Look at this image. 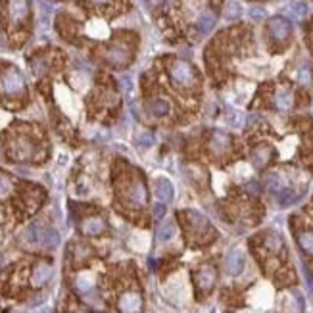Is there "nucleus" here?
<instances>
[{
    "instance_id": "obj_1",
    "label": "nucleus",
    "mask_w": 313,
    "mask_h": 313,
    "mask_svg": "<svg viewBox=\"0 0 313 313\" xmlns=\"http://www.w3.org/2000/svg\"><path fill=\"white\" fill-rule=\"evenodd\" d=\"M25 240L29 244H39L43 248H56L60 244V235H58L56 229L52 227H44L41 223H33L29 225L25 231Z\"/></svg>"
},
{
    "instance_id": "obj_2",
    "label": "nucleus",
    "mask_w": 313,
    "mask_h": 313,
    "mask_svg": "<svg viewBox=\"0 0 313 313\" xmlns=\"http://www.w3.org/2000/svg\"><path fill=\"white\" fill-rule=\"evenodd\" d=\"M8 152L14 161H33L37 157V144L29 137H17L10 143Z\"/></svg>"
},
{
    "instance_id": "obj_3",
    "label": "nucleus",
    "mask_w": 313,
    "mask_h": 313,
    "mask_svg": "<svg viewBox=\"0 0 313 313\" xmlns=\"http://www.w3.org/2000/svg\"><path fill=\"white\" fill-rule=\"evenodd\" d=\"M23 88H25L23 75L17 72L15 68H10L8 72H4L2 79H0V90L6 96H17L19 92H23Z\"/></svg>"
},
{
    "instance_id": "obj_4",
    "label": "nucleus",
    "mask_w": 313,
    "mask_h": 313,
    "mask_svg": "<svg viewBox=\"0 0 313 313\" xmlns=\"http://www.w3.org/2000/svg\"><path fill=\"white\" fill-rule=\"evenodd\" d=\"M169 75L173 79V83L181 86H190L196 81V73L192 70V66L188 62H185V60H179V62L171 64Z\"/></svg>"
},
{
    "instance_id": "obj_5",
    "label": "nucleus",
    "mask_w": 313,
    "mask_h": 313,
    "mask_svg": "<svg viewBox=\"0 0 313 313\" xmlns=\"http://www.w3.org/2000/svg\"><path fill=\"white\" fill-rule=\"evenodd\" d=\"M123 194H125V198L131 206H137V208H141L146 204V200H148V190H146V186L141 179H131L125 186V190H123Z\"/></svg>"
},
{
    "instance_id": "obj_6",
    "label": "nucleus",
    "mask_w": 313,
    "mask_h": 313,
    "mask_svg": "<svg viewBox=\"0 0 313 313\" xmlns=\"http://www.w3.org/2000/svg\"><path fill=\"white\" fill-rule=\"evenodd\" d=\"M117 310L119 313H141L143 312V296L137 290H127V292L119 294Z\"/></svg>"
},
{
    "instance_id": "obj_7",
    "label": "nucleus",
    "mask_w": 313,
    "mask_h": 313,
    "mask_svg": "<svg viewBox=\"0 0 313 313\" xmlns=\"http://www.w3.org/2000/svg\"><path fill=\"white\" fill-rule=\"evenodd\" d=\"M75 290L81 298L85 300L86 304H98V294H96V286H94V281L86 275H81L75 279Z\"/></svg>"
},
{
    "instance_id": "obj_8",
    "label": "nucleus",
    "mask_w": 313,
    "mask_h": 313,
    "mask_svg": "<svg viewBox=\"0 0 313 313\" xmlns=\"http://www.w3.org/2000/svg\"><path fill=\"white\" fill-rule=\"evenodd\" d=\"M196 288H198L202 294H208V292H212V288H214L215 281H217V273L212 265H204V267H200L196 271Z\"/></svg>"
},
{
    "instance_id": "obj_9",
    "label": "nucleus",
    "mask_w": 313,
    "mask_h": 313,
    "mask_svg": "<svg viewBox=\"0 0 313 313\" xmlns=\"http://www.w3.org/2000/svg\"><path fill=\"white\" fill-rule=\"evenodd\" d=\"M106 60L108 64H112L114 68H123L131 62V50L125 44H112L106 50Z\"/></svg>"
},
{
    "instance_id": "obj_10",
    "label": "nucleus",
    "mask_w": 313,
    "mask_h": 313,
    "mask_svg": "<svg viewBox=\"0 0 313 313\" xmlns=\"http://www.w3.org/2000/svg\"><path fill=\"white\" fill-rule=\"evenodd\" d=\"M229 150H231V137L223 131H214L210 137V152L215 157H221L225 156Z\"/></svg>"
},
{
    "instance_id": "obj_11",
    "label": "nucleus",
    "mask_w": 313,
    "mask_h": 313,
    "mask_svg": "<svg viewBox=\"0 0 313 313\" xmlns=\"http://www.w3.org/2000/svg\"><path fill=\"white\" fill-rule=\"evenodd\" d=\"M269 31H271V35H273V39H277V41H286V39L290 37V33H292V25H290V21H288L286 17L277 15V17H271L269 19Z\"/></svg>"
},
{
    "instance_id": "obj_12",
    "label": "nucleus",
    "mask_w": 313,
    "mask_h": 313,
    "mask_svg": "<svg viewBox=\"0 0 313 313\" xmlns=\"http://www.w3.org/2000/svg\"><path fill=\"white\" fill-rule=\"evenodd\" d=\"M185 217L188 221V227L194 235H204V233L210 231V221L204 214H200L196 210H186Z\"/></svg>"
},
{
    "instance_id": "obj_13",
    "label": "nucleus",
    "mask_w": 313,
    "mask_h": 313,
    "mask_svg": "<svg viewBox=\"0 0 313 313\" xmlns=\"http://www.w3.org/2000/svg\"><path fill=\"white\" fill-rule=\"evenodd\" d=\"M52 279V265L46 263V261H41L33 267V273H31V285L35 288H41L44 286L48 281Z\"/></svg>"
},
{
    "instance_id": "obj_14",
    "label": "nucleus",
    "mask_w": 313,
    "mask_h": 313,
    "mask_svg": "<svg viewBox=\"0 0 313 313\" xmlns=\"http://www.w3.org/2000/svg\"><path fill=\"white\" fill-rule=\"evenodd\" d=\"M104 231H106V221L100 215H90L81 223V233L86 236H100Z\"/></svg>"
},
{
    "instance_id": "obj_15",
    "label": "nucleus",
    "mask_w": 313,
    "mask_h": 313,
    "mask_svg": "<svg viewBox=\"0 0 313 313\" xmlns=\"http://www.w3.org/2000/svg\"><path fill=\"white\" fill-rule=\"evenodd\" d=\"M225 267H227L229 275H233V277H236V275H240L242 273V269H244V254H242L238 248L231 250V252L227 254Z\"/></svg>"
},
{
    "instance_id": "obj_16",
    "label": "nucleus",
    "mask_w": 313,
    "mask_h": 313,
    "mask_svg": "<svg viewBox=\"0 0 313 313\" xmlns=\"http://www.w3.org/2000/svg\"><path fill=\"white\" fill-rule=\"evenodd\" d=\"M154 194H156V198L161 204L171 202L173 196H175V190H173V185L169 183V179H163V177L156 179V183H154Z\"/></svg>"
},
{
    "instance_id": "obj_17",
    "label": "nucleus",
    "mask_w": 313,
    "mask_h": 313,
    "mask_svg": "<svg viewBox=\"0 0 313 313\" xmlns=\"http://www.w3.org/2000/svg\"><path fill=\"white\" fill-rule=\"evenodd\" d=\"M271 156H273V150H271L269 146L261 144V146H256V148L252 150L250 161H252V165H254L256 169H263L271 161Z\"/></svg>"
},
{
    "instance_id": "obj_18",
    "label": "nucleus",
    "mask_w": 313,
    "mask_h": 313,
    "mask_svg": "<svg viewBox=\"0 0 313 313\" xmlns=\"http://www.w3.org/2000/svg\"><path fill=\"white\" fill-rule=\"evenodd\" d=\"M8 14L14 21H23L29 14L27 0H10L8 4Z\"/></svg>"
},
{
    "instance_id": "obj_19",
    "label": "nucleus",
    "mask_w": 313,
    "mask_h": 313,
    "mask_svg": "<svg viewBox=\"0 0 313 313\" xmlns=\"http://www.w3.org/2000/svg\"><path fill=\"white\" fill-rule=\"evenodd\" d=\"M294 104V98H292V92L288 88H279L275 92V108L279 112H288Z\"/></svg>"
},
{
    "instance_id": "obj_20",
    "label": "nucleus",
    "mask_w": 313,
    "mask_h": 313,
    "mask_svg": "<svg viewBox=\"0 0 313 313\" xmlns=\"http://www.w3.org/2000/svg\"><path fill=\"white\" fill-rule=\"evenodd\" d=\"M215 27V14L212 10H206L202 12L200 17L196 19V29H198L202 35H208L212 29Z\"/></svg>"
},
{
    "instance_id": "obj_21",
    "label": "nucleus",
    "mask_w": 313,
    "mask_h": 313,
    "mask_svg": "<svg viewBox=\"0 0 313 313\" xmlns=\"http://www.w3.org/2000/svg\"><path fill=\"white\" fill-rule=\"evenodd\" d=\"M175 231H177V227H175V221L167 219V221H163V223L157 227L156 238L159 242H169L171 238L175 236Z\"/></svg>"
},
{
    "instance_id": "obj_22",
    "label": "nucleus",
    "mask_w": 313,
    "mask_h": 313,
    "mask_svg": "<svg viewBox=\"0 0 313 313\" xmlns=\"http://www.w3.org/2000/svg\"><path fill=\"white\" fill-rule=\"evenodd\" d=\"M148 110H150V114L156 115V117H163V115L169 114L171 104H169V102H167L165 98H154L152 102H150Z\"/></svg>"
},
{
    "instance_id": "obj_23",
    "label": "nucleus",
    "mask_w": 313,
    "mask_h": 313,
    "mask_svg": "<svg viewBox=\"0 0 313 313\" xmlns=\"http://www.w3.org/2000/svg\"><path fill=\"white\" fill-rule=\"evenodd\" d=\"M300 198H302V194H296V192L290 190V188H283V190L277 194V202H279V206H283V208H288V206L296 204Z\"/></svg>"
},
{
    "instance_id": "obj_24",
    "label": "nucleus",
    "mask_w": 313,
    "mask_h": 313,
    "mask_svg": "<svg viewBox=\"0 0 313 313\" xmlns=\"http://www.w3.org/2000/svg\"><path fill=\"white\" fill-rule=\"evenodd\" d=\"M263 244H265V248L269 250V252H273V254H277V252H281L283 250V238L277 235V233H267L265 235V240H263Z\"/></svg>"
},
{
    "instance_id": "obj_25",
    "label": "nucleus",
    "mask_w": 313,
    "mask_h": 313,
    "mask_svg": "<svg viewBox=\"0 0 313 313\" xmlns=\"http://www.w3.org/2000/svg\"><path fill=\"white\" fill-rule=\"evenodd\" d=\"M298 244L302 252H306L308 256H313V233L312 231H304L298 235Z\"/></svg>"
},
{
    "instance_id": "obj_26",
    "label": "nucleus",
    "mask_w": 313,
    "mask_h": 313,
    "mask_svg": "<svg viewBox=\"0 0 313 313\" xmlns=\"http://www.w3.org/2000/svg\"><path fill=\"white\" fill-rule=\"evenodd\" d=\"M72 256L77 263H81V261H85L86 257L90 256V248H88L86 244H73Z\"/></svg>"
},
{
    "instance_id": "obj_27",
    "label": "nucleus",
    "mask_w": 313,
    "mask_h": 313,
    "mask_svg": "<svg viewBox=\"0 0 313 313\" xmlns=\"http://www.w3.org/2000/svg\"><path fill=\"white\" fill-rule=\"evenodd\" d=\"M267 188H269L271 194H279L283 188H285V185H283V179H281V175H277V173H271L269 177H267Z\"/></svg>"
},
{
    "instance_id": "obj_28",
    "label": "nucleus",
    "mask_w": 313,
    "mask_h": 313,
    "mask_svg": "<svg viewBox=\"0 0 313 313\" xmlns=\"http://www.w3.org/2000/svg\"><path fill=\"white\" fill-rule=\"evenodd\" d=\"M240 15H242V6L238 2H229L227 6H225V19L235 21V19H238Z\"/></svg>"
},
{
    "instance_id": "obj_29",
    "label": "nucleus",
    "mask_w": 313,
    "mask_h": 313,
    "mask_svg": "<svg viewBox=\"0 0 313 313\" xmlns=\"http://www.w3.org/2000/svg\"><path fill=\"white\" fill-rule=\"evenodd\" d=\"M156 143V137H154V133H150V131H143L139 137H137V146L139 148H150V146H154Z\"/></svg>"
},
{
    "instance_id": "obj_30",
    "label": "nucleus",
    "mask_w": 313,
    "mask_h": 313,
    "mask_svg": "<svg viewBox=\"0 0 313 313\" xmlns=\"http://www.w3.org/2000/svg\"><path fill=\"white\" fill-rule=\"evenodd\" d=\"M308 12H310V6L302 0H296V2L290 4V14L294 17H304V15H308Z\"/></svg>"
},
{
    "instance_id": "obj_31",
    "label": "nucleus",
    "mask_w": 313,
    "mask_h": 313,
    "mask_svg": "<svg viewBox=\"0 0 313 313\" xmlns=\"http://www.w3.org/2000/svg\"><path fill=\"white\" fill-rule=\"evenodd\" d=\"M31 70H33V73H35L37 77H43L44 73L48 72V64H46L44 58H35V60L31 62Z\"/></svg>"
},
{
    "instance_id": "obj_32",
    "label": "nucleus",
    "mask_w": 313,
    "mask_h": 313,
    "mask_svg": "<svg viewBox=\"0 0 313 313\" xmlns=\"http://www.w3.org/2000/svg\"><path fill=\"white\" fill-rule=\"evenodd\" d=\"M12 192V179L4 173H0V198H6Z\"/></svg>"
},
{
    "instance_id": "obj_33",
    "label": "nucleus",
    "mask_w": 313,
    "mask_h": 313,
    "mask_svg": "<svg viewBox=\"0 0 313 313\" xmlns=\"http://www.w3.org/2000/svg\"><path fill=\"white\" fill-rule=\"evenodd\" d=\"M298 83L304 86H308L310 83H312V70L310 68H300L298 70Z\"/></svg>"
},
{
    "instance_id": "obj_34",
    "label": "nucleus",
    "mask_w": 313,
    "mask_h": 313,
    "mask_svg": "<svg viewBox=\"0 0 313 313\" xmlns=\"http://www.w3.org/2000/svg\"><path fill=\"white\" fill-rule=\"evenodd\" d=\"M248 15H250V19H254V21H261V19H265V10L261 8V6H252L250 10H248Z\"/></svg>"
},
{
    "instance_id": "obj_35",
    "label": "nucleus",
    "mask_w": 313,
    "mask_h": 313,
    "mask_svg": "<svg viewBox=\"0 0 313 313\" xmlns=\"http://www.w3.org/2000/svg\"><path fill=\"white\" fill-rule=\"evenodd\" d=\"M227 123L233 129L240 127V125H242V115L238 114V112H231V114H229V117H227Z\"/></svg>"
},
{
    "instance_id": "obj_36",
    "label": "nucleus",
    "mask_w": 313,
    "mask_h": 313,
    "mask_svg": "<svg viewBox=\"0 0 313 313\" xmlns=\"http://www.w3.org/2000/svg\"><path fill=\"white\" fill-rule=\"evenodd\" d=\"M246 190H248L250 194H261L263 186H261V183H259V181H256V179H252L250 183H246Z\"/></svg>"
},
{
    "instance_id": "obj_37",
    "label": "nucleus",
    "mask_w": 313,
    "mask_h": 313,
    "mask_svg": "<svg viewBox=\"0 0 313 313\" xmlns=\"http://www.w3.org/2000/svg\"><path fill=\"white\" fill-rule=\"evenodd\" d=\"M154 219H163V215H165V204H161V202H157L156 206H154Z\"/></svg>"
},
{
    "instance_id": "obj_38",
    "label": "nucleus",
    "mask_w": 313,
    "mask_h": 313,
    "mask_svg": "<svg viewBox=\"0 0 313 313\" xmlns=\"http://www.w3.org/2000/svg\"><path fill=\"white\" fill-rule=\"evenodd\" d=\"M119 85H121L123 90H131V86H133L131 77H129V75H121V77H119Z\"/></svg>"
},
{
    "instance_id": "obj_39",
    "label": "nucleus",
    "mask_w": 313,
    "mask_h": 313,
    "mask_svg": "<svg viewBox=\"0 0 313 313\" xmlns=\"http://www.w3.org/2000/svg\"><path fill=\"white\" fill-rule=\"evenodd\" d=\"M257 121H259V117H257L256 114H250V115H248V117H246V125H248V127H252V125H256Z\"/></svg>"
},
{
    "instance_id": "obj_40",
    "label": "nucleus",
    "mask_w": 313,
    "mask_h": 313,
    "mask_svg": "<svg viewBox=\"0 0 313 313\" xmlns=\"http://www.w3.org/2000/svg\"><path fill=\"white\" fill-rule=\"evenodd\" d=\"M94 4H104V2H108V0H92Z\"/></svg>"
},
{
    "instance_id": "obj_41",
    "label": "nucleus",
    "mask_w": 313,
    "mask_h": 313,
    "mask_svg": "<svg viewBox=\"0 0 313 313\" xmlns=\"http://www.w3.org/2000/svg\"><path fill=\"white\" fill-rule=\"evenodd\" d=\"M152 2H156V4H159V2H163V0H152Z\"/></svg>"
}]
</instances>
